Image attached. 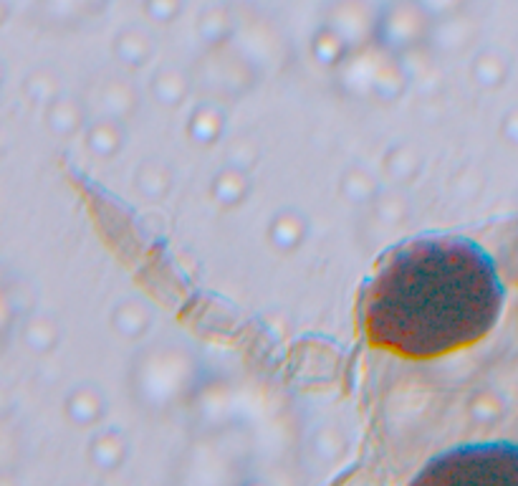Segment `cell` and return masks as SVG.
<instances>
[{"instance_id":"2","label":"cell","mask_w":518,"mask_h":486,"mask_svg":"<svg viewBox=\"0 0 518 486\" xmlns=\"http://www.w3.org/2000/svg\"><path fill=\"white\" fill-rule=\"evenodd\" d=\"M410 486H518V443L458 446L422 466Z\"/></svg>"},{"instance_id":"1","label":"cell","mask_w":518,"mask_h":486,"mask_svg":"<svg viewBox=\"0 0 518 486\" xmlns=\"http://www.w3.org/2000/svg\"><path fill=\"white\" fill-rule=\"evenodd\" d=\"M496 261L468 238L433 236L390 256L362 294V330L377 350L435 360L481 342L501 319Z\"/></svg>"}]
</instances>
